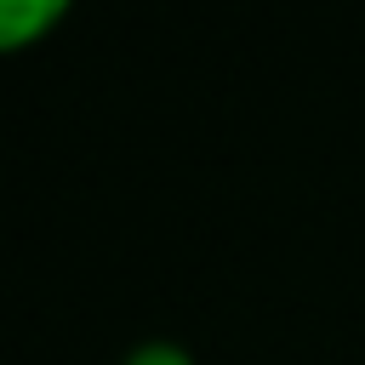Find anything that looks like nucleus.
<instances>
[{
	"label": "nucleus",
	"instance_id": "obj_1",
	"mask_svg": "<svg viewBox=\"0 0 365 365\" xmlns=\"http://www.w3.org/2000/svg\"><path fill=\"white\" fill-rule=\"evenodd\" d=\"M63 11H68L63 0H0V46L6 51L34 46V34H46Z\"/></svg>",
	"mask_w": 365,
	"mask_h": 365
},
{
	"label": "nucleus",
	"instance_id": "obj_2",
	"mask_svg": "<svg viewBox=\"0 0 365 365\" xmlns=\"http://www.w3.org/2000/svg\"><path fill=\"white\" fill-rule=\"evenodd\" d=\"M125 365H194V359H188V348H177V342H143V348L125 354Z\"/></svg>",
	"mask_w": 365,
	"mask_h": 365
}]
</instances>
